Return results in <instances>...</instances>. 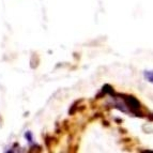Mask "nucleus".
Returning a JSON list of instances; mask_svg holds the SVG:
<instances>
[{
  "label": "nucleus",
  "mask_w": 153,
  "mask_h": 153,
  "mask_svg": "<svg viewBox=\"0 0 153 153\" xmlns=\"http://www.w3.org/2000/svg\"><path fill=\"white\" fill-rule=\"evenodd\" d=\"M143 75H145V78L147 79L148 82L153 84V71H146L145 73H143Z\"/></svg>",
  "instance_id": "nucleus-2"
},
{
  "label": "nucleus",
  "mask_w": 153,
  "mask_h": 153,
  "mask_svg": "<svg viewBox=\"0 0 153 153\" xmlns=\"http://www.w3.org/2000/svg\"><path fill=\"white\" fill-rule=\"evenodd\" d=\"M124 100H125L126 105H128V107L130 108L133 112L138 111V114H140L139 110H140V108H141V105H140V103H139V101H137L134 97H125Z\"/></svg>",
  "instance_id": "nucleus-1"
}]
</instances>
